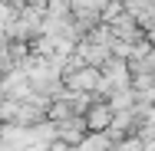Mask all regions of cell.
Wrapping results in <instances>:
<instances>
[{
  "label": "cell",
  "mask_w": 155,
  "mask_h": 151,
  "mask_svg": "<svg viewBox=\"0 0 155 151\" xmlns=\"http://www.w3.org/2000/svg\"><path fill=\"white\" fill-rule=\"evenodd\" d=\"M109 121H112V109H109V102H106V99H93V102L86 105V112H83V125H86V131H106Z\"/></svg>",
  "instance_id": "cell-1"
}]
</instances>
